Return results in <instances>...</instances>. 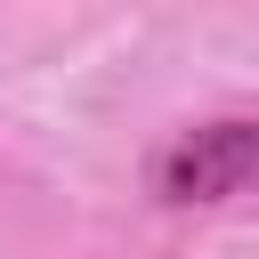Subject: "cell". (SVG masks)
Segmentation results:
<instances>
[{"label": "cell", "instance_id": "cell-1", "mask_svg": "<svg viewBox=\"0 0 259 259\" xmlns=\"http://www.w3.org/2000/svg\"><path fill=\"white\" fill-rule=\"evenodd\" d=\"M251 178H259V121H251V113L178 130V138L154 154V194L178 202V210H186V202H235Z\"/></svg>", "mask_w": 259, "mask_h": 259}]
</instances>
